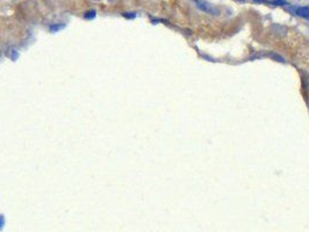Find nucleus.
<instances>
[{
  "label": "nucleus",
  "instance_id": "1",
  "mask_svg": "<svg viewBox=\"0 0 309 232\" xmlns=\"http://www.w3.org/2000/svg\"><path fill=\"white\" fill-rule=\"evenodd\" d=\"M195 6L199 8L200 11L204 12L207 14H212V15H219L220 14V10L216 8L213 4H210L206 0H194Z\"/></svg>",
  "mask_w": 309,
  "mask_h": 232
},
{
  "label": "nucleus",
  "instance_id": "2",
  "mask_svg": "<svg viewBox=\"0 0 309 232\" xmlns=\"http://www.w3.org/2000/svg\"><path fill=\"white\" fill-rule=\"evenodd\" d=\"M295 14L298 16H301L306 20L309 21V6H302V7H298L295 10Z\"/></svg>",
  "mask_w": 309,
  "mask_h": 232
},
{
  "label": "nucleus",
  "instance_id": "3",
  "mask_svg": "<svg viewBox=\"0 0 309 232\" xmlns=\"http://www.w3.org/2000/svg\"><path fill=\"white\" fill-rule=\"evenodd\" d=\"M95 14H97V12L95 11H89V12H86V13H85L84 17L85 19H89V20H91V19H94Z\"/></svg>",
  "mask_w": 309,
  "mask_h": 232
},
{
  "label": "nucleus",
  "instance_id": "4",
  "mask_svg": "<svg viewBox=\"0 0 309 232\" xmlns=\"http://www.w3.org/2000/svg\"><path fill=\"white\" fill-rule=\"evenodd\" d=\"M64 27H65V25H63V23H62V25H53V26H50V30H51L53 33V32L56 33V32H58L59 29L64 28Z\"/></svg>",
  "mask_w": 309,
  "mask_h": 232
},
{
  "label": "nucleus",
  "instance_id": "5",
  "mask_svg": "<svg viewBox=\"0 0 309 232\" xmlns=\"http://www.w3.org/2000/svg\"><path fill=\"white\" fill-rule=\"evenodd\" d=\"M272 4L273 5H275V6H286V5H288V2L286 1V0H273Z\"/></svg>",
  "mask_w": 309,
  "mask_h": 232
},
{
  "label": "nucleus",
  "instance_id": "6",
  "mask_svg": "<svg viewBox=\"0 0 309 232\" xmlns=\"http://www.w3.org/2000/svg\"><path fill=\"white\" fill-rule=\"evenodd\" d=\"M123 16H126V17H129V19H134V17L136 16V14H135V13H125V14H123Z\"/></svg>",
  "mask_w": 309,
  "mask_h": 232
},
{
  "label": "nucleus",
  "instance_id": "7",
  "mask_svg": "<svg viewBox=\"0 0 309 232\" xmlns=\"http://www.w3.org/2000/svg\"><path fill=\"white\" fill-rule=\"evenodd\" d=\"M4 225H5V217L0 216V230L4 227Z\"/></svg>",
  "mask_w": 309,
  "mask_h": 232
},
{
  "label": "nucleus",
  "instance_id": "8",
  "mask_svg": "<svg viewBox=\"0 0 309 232\" xmlns=\"http://www.w3.org/2000/svg\"><path fill=\"white\" fill-rule=\"evenodd\" d=\"M108 1H110V2H114V1H115V0H108Z\"/></svg>",
  "mask_w": 309,
  "mask_h": 232
},
{
  "label": "nucleus",
  "instance_id": "9",
  "mask_svg": "<svg viewBox=\"0 0 309 232\" xmlns=\"http://www.w3.org/2000/svg\"><path fill=\"white\" fill-rule=\"evenodd\" d=\"M237 1H241V2H243V1H245V0H237Z\"/></svg>",
  "mask_w": 309,
  "mask_h": 232
},
{
  "label": "nucleus",
  "instance_id": "10",
  "mask_svg": "<svg viewBox=\"0 0 309 232\" xmlns=\"http://www.w3.org/2000/svg\"><path fill=\"white\" fill-rule=\"evenodd\" d=\"M93 1H101V0H93Z\"/></svg>",
  "mask_w": 309,
  "mask_h": 232
}]
</instances>
